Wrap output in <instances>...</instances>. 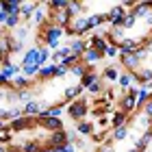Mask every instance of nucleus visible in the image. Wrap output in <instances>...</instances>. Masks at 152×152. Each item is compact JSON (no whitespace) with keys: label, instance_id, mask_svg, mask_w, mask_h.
<instances>
[{"label":"nucleus","instance_id":"1","mask_svg":"<svg viewBox=\"0 0 152 152\" xmlns=\"http://www.w3.org/2000/svg\"><path fill=\"white\" fill-rule=\"evenodd\" d=\"M20 70L24 72L26 78H33V76L39 74V48H31V50L24 52L22 57V63H20Z\"/></svg>","mask_w":152,"mask_h":152},{"label":"nucleus","instance_id":"2","mask_svg":"<svg viewBox=\"0 0 152 152\" xmlns=\"http://www.w3.org/2000/svg\"><path fill=\"white\" fill-rule=\"evenodd\" d=\"M87 111H89V104H87V100H83V98H78V100H74V102L67 104V113H70V117L74 122H83Z\"/></svg>","mask_w":152,"mask_h":152},{"label":"nucleus","instance_id":"3","mask_svg":"<svg viewBox=\"0 0 152 152\" xmlns=\"http://www.w3.org/2000/svg\"><path fill=\"white\" fill-rule=\"evenodd\" d=\"M37 122L41 124V128H46V130H48V133H57V130H63V122H61L59 117H50V115H48V117H41V120L37 117Z\"/></svg>","mask_w":152,"mask_h":152},{"label":"nucleus","instance_id":"4","mask_svg":"<svg viewBox=\"0 0 152 152\" xmlns=\"http://www.w3.org/2000/svg\"><path fill=\"white\" fill-rule=\"evenodd\" d=\"M70 50H72L74 57L83 59V54H85V50H87V41L83 39V37H72V41H70Z\"/></svg>","mask_w":152,"mask_h":152},{"label":"nucleus","instance_id":"5","mask_svg":"<svg viewBox=\"0 0 152 152\" xmlns=\"http://www.w3.org/2000/svg\"><path fill=\"white\" fill-rule=\"evenodd\" d=\"M0 9H2L4 15H20L22 4H20L18 0H2V2H0Z\"/></svg>","mask_w":152,"mask_h":152},{"label":"nucleus","instance_id":"6","mask_svg":"<svg viewBox=\"0 0 152 152\" xmlns=\"http://www.w3.org/2000/svg\"><path fill=\"white\" fill-rule=\"evenodd\" d=\"M102 57H104L102 52H98V50H94V48H89V46H87V50H85V54H83V59H80V61H83L85 65L91 67L94 63H98V61H100Z\"/></svg>","mask_w":152,"mask_h":152},{"label":"nucleus","instance_id":"7","mask_svg":"<svg viewBox=\"0 0 152 152\" xmlns=\"http://www.w3.org/2000/svg\"><path fill=\"white\" fill-rule=\"evenodd\" d=\"M22 113H24V117L39 115V113H41V102H37V100H28V102H24V107H22Z\"/></svg>","mask_w":152,"mask_h":152},{"label":"nucleus","instance_id":"8","mask_svg":"<svg viewBox=\"0 0 152 152\" xmlns=\"http://www.w3.org/2000/svg\"><path fill=\"white\" fill-rule=\"evenodd\" d=\"M117 83H120V87L124 89V91H130V89H133V83H135V74L133 72H122L120 78H117Z\"/></svg>","mask_w":152,"mask_h":152},{"label":"nucleus","instance_id":"9","mask_svg":"<svg viewBox=\"0 0 152 152\" xmlns=\"http://www.w3.org/2000/svg\"><path fill=\"white\" fill-rule=\"evenodd\" d=\"M104 22H107L104 13H94V15H87V33L94 31V28H98V26L104 24Z\"/></svg>","mask_w":152,"mask_h":152},{"label":"nucleus","instance_id":"10","mask_svg":"<svg viewBox=\"0 0 152 152\" xmlns=\"http://www.w3.org/2000/svg\"><path fill=\"white\" fill-rule=\"evenodd\" d=\"M83 91V87L80 85H70L65 89V94H63V102L67 104V102H74V100H78V96Z\"/></svg>","mask_w":152,"mask_h":152},{"label":"nucleus","instance_id":"11","mask_svg":"<svg viewBox=\"0 0 152 152\" xmlns=\"http://www.w3.org/2000/svg\"><path fill=\"white\" fill-rule=\"evenodd\" d=\"M135 98H137V109H141L143 104H148L150 98H152V91L146 87H139L137 89V94H135Z\"/></svg>","mask_w":152,"mask_h":152},{"label":"nucleus","instance_id":"12","mask_svg":"<svg viewBox=\"0 0 152 152\" xmlns=\"http://www.w3.org/2000/svg\"><path fill=\"white\" fill-rule=\"evenodd\" d=\"M120 70L117 67H113V65H109V67H104V72H102V76L100 78L104 80V83H117V78H120Z\"/></svg>","mask_w":152,"mask_h":152},{"label":"nucleus","instance_id":"13","mask_svg":"<svg viewBox=\"0 0 152 152\" xmlns=\"http://www.w3.org/2000/svg\"><path fill=\"white\" fill-rule=\"evenodd\" d=\"M41 4H37V2H26V4H22V9H20V18H22V20H31L33 13H35Z\"/></svg>","mask_w":152,"mask_h":152},{"label":"nucleus","instance_id":"14","mask_svg":"<svg viewBox=\"0 0 152 152\" xmlns=\"http://www.w3.org/2000/svg\"><path fill=\"white\" fill-rule=\"evenodd\" d=\"M28 85H31V78H26V76H22V74H18L15 78L11 80V87H13V89H20V91L28 89Z\"/></svg>","mask_w":152,"mask_h":152},{"label":"nucleus","instance_id":"15","mask_svg":"<svg viewBox=\"0 0 152 152\" xmlns=\"http://www.w3.org/2000/svg\"><path fill=\"white\" fill-rule=\"evenodd\" d=\"M89 70H91V67H89V65H85V63H83V61H78V63H76V65H72V67H70V72H72V74H74V76H76V78H78V80H80L83 76H85V74L89 72Z\"/></svg>","mask_w":152,"mask_h":152},{"label":"nucleus","instance_id":"16","mask_svg":"<svg viewBox=\"0 0 152 152\" xmlns=\"http://www.w3.org/2000/svg\"><path fill=\"white\" fill-rule=\"evenodd\" d=\"M20 22H22V18H20V15H7L4 22H2V28H4V31H7V28L13 31V28H18V26H20Z\"/></svg>","mask_w":152,"mask_h":152},{"label":"nucleus","instance_id":"17","mask_svg":"<svg viewBox=\"0 0 152 152\" xmlns=\"http://www.w3.org/2000/svg\"><path fill=\"white\" fill-rule=\"evenodd\" d=\"M126 120H128V115L124 113V111H115V113H113V117H111V126H113V128L124 126V124H126Z\"/></svg>","mask_w":152,"mask_h":152},{"label":"nucleus","instance_id":"18","mask_svg":"<svg viewBox=\"0 0 152 152\" xmlns=\"http://www.w3.org/2000/svg\"><path fill=\"white\" fill-rule=\"evenodd\" d=\"M76 130H78L80 135H94V124L83 120V122H76Z\"/></svg>","mask_w":152,"mask_h":152},{"label":"nucleus","instance_id":"19","mask_svg":"<svg viewBox=\"0 0 152 152\" xmlns=\"http://www.w3.org/2000/svg\"><path fill=\"white\" fill-rule=\"evenodd\" d=\"M111 137H113L115 141H122V139H126V137H128V126L124 124V126H117V128H113Z\"/></svg>","mask_w":152,"mask_h":152},{"label":"nucleus","instance_id":"20","mask_svg":"<svg viewBox=\"0 0 152 152\" xmlns=\"http://www.w3.org/2000/svg\"><path fill=\"white\" fill-rule=\"evenodd\" d=\"M63 109H65V102H59V104H52V107H48V115H50V117H61V113H63Z\"/></svg>","mask_w":152,"mask_h":152},{"label":"nucleus","instance_id":"21","mask_svg":"<svg viewBox=\"0 0 152 152\" xmlns=\"http://www.w3.org/2000/svg\"><path fill=\"white\" fill-rule=\"evenodd\" d=\"M117 54H120V50H117V46H111V44H109V48L104 50V57H109V59H115Z\"/></svg>","mask_w":152,"mask_h":152},{"label":"nucleus","instance_id":"22","mask_svg":"<svg viewBox=\"0 0 152 152\" xmlns=\"http://www.w3.org/2000/svg\"><path fill=\"white\" fill-rule=\"evenodd\" d=\"M139 111H141L143 115H146V117H150V120H152V98H150V102H148V104H143V107L139 109Z\"/></svg>","mask_w":152,"mask_h":152},{"label":"nucleus","instance_id":"23","mask_svg":"<svg viewBox=\"0 0 152 152\" xmlns=\"http://www.w3.org/2000/svg\"><path fill=\"white\" fill-rule=\"evenodd\" d=\"M7 128V124H4V120H0V130H4Z\"/></svg>","mask_w":152,"mask_h":152},{"label":"nucleus","instance_id":"24","mask_svg":"<svg viewBox=\"0 0 152 152\" xmlns=\"http://www.w3.org/2000/svg\"><path fill=\"white\" fill-rule=\"evenodd\" d=\"M2 37H4V28L0 26V39H2Z\"/></svg>","mask_w":152,"mask_h":152},{"label":"nucleus","instance_id":"25","mask_svg":"<svg viewBox=\"0 0 152 152\" xmlns=\"http://www.w3.org/2000/svg\"><path fill=\"white\" fill-rule=\"evenodd\" d=\"M150 137H152V130H150Z\"/></svg>","mask_w":152,"mask_h":152},{"label":"nucleus","instance_id":"26","mask_svg":"<svg viewBox=\"0 0 152 152\" xmlns=\"http://www.w3.org/2000/svg\"><path fill=\"white\" fill-rule=\"evenodd\" d=\"M130 152H137V150H130Z\"/></svg>","mask_w":152,"mask_h":152}]
</instances>
